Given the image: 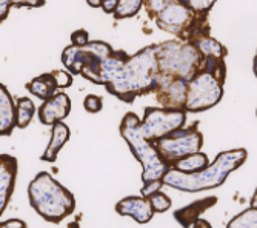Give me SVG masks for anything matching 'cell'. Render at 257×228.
Returning <instances> with one entry per match:
<instances>
[{"mask_svg":"<svg viewBox=\"0 0 257 228\" xmlns=\"http://www.w3.org/2000/svg\"><path fill=\"white\" fill-rule=\"evenodd\" d=\"M157 79L156 45H148L133 56L112 50L102 62V85L109 94L126 103L153 93Z\"/></svg>","mask_w":257,"mask_h":228,"instance_id":"obj_1","label":"cell"},{"mask_svg":"<svg viewBox=\"0 0 257 228\" xmlns=\"http://www.w3.org/2000/svg\"><path fill=\"white\" fill-rule=\"evenodd\" d=\"M248 159V151L245 148L228 150L217 154L213 164H208L203 170L196 173H180L170 168L162 177L163 185H168L174 190L185 193H199L220 187L226 177L240 168Z\"/></svg>","mask_w":257,"mask_h":228,"instance_id":"obj_2","label":"cell"},{"mask_svg":"<svg viewBox=\"0 0 257 228\" xmlns=\"http://www.w3.org/2000/svg\"><path fill=\"white\" fill-rule=\"evenodd\" d=\"M28 197L34 211L51 223H60L76 210L73 193L46 171L39 173L30 182Z\"/></svg>","mask_w":257,"mask_h":228,"instance_id":"obj_3","label":"cell"},{"mask_svg":"<svg viewBox=\"0 0 257 228\" xmlns=\"http://www.w3.org/2000/svg\"><path fill=\"white\" fill-rule=\"evenodd\" d=\"M159 76H173L188 82L202 70L203 57L191 42L173 39L156 45Z\"/></svg>","mask_w":257,"mask_h":228,"instance_id":"obj_4","label":"cell"},{"mask_svg":"<svg viewBox=\"0 0 257 228\" xmlns=\"http://www.w3.org/2000/svg\"><path fill=\"white\" fill-rule=\"evenodd\" d=\"M120 136L128 144L134 157L142 164V182L144 185L153 180H160L171 167L159 156L154 144L144 138L140 131V119L136 112H126L120 124Z\"/></svg>","mask_w":257,"mask_h":228,"instance_id":"obj_5","label":"cell"},{"mask_svg":"<svg viewBox=\"0 0 257 228\" xmlns=\"http://www.w3.org/2000/svg\"><path fill=\"white\" fill-rule=\"evenodd\" d=\"M153 20L162 31L174 34L176 39L186 42H194L197 37L211 31L208 13H196L179 0H168V4Z\"/></svg>","mask_w":257,"mask_h":228,"instance_id":"obj_6","label":"cell"},{"mask_svg":"<svg viewBox=\"0 0 257 228\" xmlns=\"http://www.w3.org/2000/svg\"><path fill=\"white\" fill-rule=\"evenodd\" d=\"M112 47L102 40H89L83 47L69 45L62 53V62L71 74H79L94 85H102V62Z\"/></svg>","mask_w":257,"mask_h":228,"instance_id":"obj_7","label":"cell"},{"mask_svg":"<svg viewBox=\"0 0 257 228\" xmlns=\"http://www.w3.org/2000/svg\"><path fill=\"white\" fill-rule=\"evenodd\" d=\"M153 144L159 156L171 167V164L176 162L177 159L200 151L203 147V136L199 131L197 124H194L186 128L185 127L177 128L156 139Z\"/></svg>","mask_w":257,"mask_h":228,"instance_id":"obj_8","label":"cell"},{"mask_svg":"<svg viewBox=\"0 0 257 228\" xmlns=\"http://www.w3.org/2000/svg\"><path fill=\"white\" fill-rule=\"evenodd\" d=\"M223 97V85L205 70L194 74L186 85V99L183 109L186 112H202L214 108Z\"/></svg>","mask_w":257,"mask_h":228,"instance_id":"obj_9","label":"cell"},{"mask_svg":"<svg viewBox=\"0 0 257 228\" xmlns=\"http://www.w3.org/2000/svg\"><path fill=\"white\" fill-rule=\"evenodd\" d=\"M186 112L185 109L176 108H145L144 119L140 121V131L144 138L154 142L177 128L185 127L186 124Z\"/></svg>","mask_w":257,"mask_h":228,"instance_id":"obj_10","label":"cell"},{"mask_svg":"<svg viewBox=\"0 0 257 228\" xmlns=\"http://www.w3.org/2000/svg\"><path fill=\"white\" fill-rule=\"evenodd\" d=\"M186 85H188V82L179 77L159 76L157 85L153 93L156 96V100L162 105V108L183 109L186 99Z\"/></svg>","mask_w":257,"mask_h":228,"instance_id":"obj_11","label":"cell"},{"mask_svg":"<svg viewBox=\"0 0 257 228\" xmlns=\"http://www.w3.org/2000/svg\"><path fill=\"white\" fill-rule=\"evenodd\" d=\"M71 111V99L63 91L54 93L50 99L43 100L39 106V121L43 125H53L57 121H63L68 118Z\"/></svg>","mask_w":257,"mask_h":228,"instance_id":"obj_12","label":"cell"},{"mask_svg":"<svg viewBox=\"0 0 257 228\" xmlns=\"http://www.w3.org/2000/svg\"><path fill=\"white\" fill-rule=\"evenodd\" d=\"M17 167L16 157L10 154H0V216L11 200L16 187Z\"/></svg>","mask_w":257,"mask_h":228,"instance_id":"obj_13","label":"cell"},{"mask_svg":"<svg viewBox=\"0 0 257 228\" xmlns=\"http://www.w3.org/2000/svg\"><path fill=\"white\" fill-rule=\"evenodd\" d=\"M115 211L120 216H130L137 223H148L154 217V211L151 208V203L144 196H128L115 205Z\"/></svg>","mask_w":257,"mask_h":228,"instance_id":"obj_14","label":"cell"},{"mask_svg":"<svg viewBox=\"0 0 257 228\" xmlns=\"http://www.w3.org/2000/svg\"><path fill=\"white\" fill-rule=\"evenodd\" d=\"M217 202V197H203L200 200H196L190 205H186V207L180 208V210H176L174 211V219L182 225V226H193L194 222L208 210L211 208L213 205H216Z\"/></svg>","mask_w":257,"mask_h":228,"instance_id":"obj_15","label":"cell"},{"mask_svg":"<svg viewBox=\"0 0 257 228\" xmlns=\"http://www.w3.org/2000/svg\"><path fill=\"white\" fill-rule=\"evenodd\" d=\"M51 139L50 144L46 147L45 153L42 154V161L43 162H56V159L60 153V150L63 148V145L69 141V128L63 121H57L51 125Z\"/></svg>","mask_w":257,"mask_h":228,"instance_id":"obj_16","label":"cell"},{"mask_svg":"<svg viewBox=\"0 0 257 228\" xmlns=\"http://www.w3.org/2000/svg\"><path fill=\"white\" fill-rule=\"evenodd\" d=\"M16 127L14 99L5 85L0 83V136H10Z\"/></svg>","mask_w":257,"mask_h":228,"instance_id":"obj_17","label":"cell"},{"mask_svg":"<svg viewBox=\"0 0 257 228\" xmlns=\"http://www.w3.org/2000/svg\"><path fill=\"white\" fill-rule=\"evenodd\" d=\"M100 8L106 14H112L117 20L130 19L140 11L142 0H102Z\"/></svg>","mask_w":257,"mask_h":228,"instance_id":"obj_18","label":"cell"},{"mask_svg":"<svg viewBox=\"0 0 257 228\" xmlns=\"http://www.w3.org/2000/svg\"><path fill=\"white\" fill-rule=\"evenodd\" d=\"M191 43L200 51L203 59H225L228 54L226 47H223L217 39L211 37V34L200 36Z\"/></svg>","mask_w":257,"mask_h":228,"instance_id":"obj_19","label":"cell"},{"mask_svg":"<svg viewBox=\"0 0 257 228\" xmlns=\"http://www.w3.org/2000/svg\"><path fill=\"white\" fill-rule=\"evenodd\" d=\"M27 89L30 93L42 100H46L50 99L57 89V85H56V79L53 76V73H45V74H40L37 77H34L31 82L27 83Z\"/></svg>","mask_w":257,"mask_h":228,"instance_id":"obj_20","label":"cell"},{"mask_svg":"<svg viewBox=\"0 0 257 228\" xmlns=\"http://www.w3.org/2000/svg\"><path fill=\"white\" fill-rule=\"evenodd\" d=\"M208 164H209V157L202 151H196L182 159H177L176 162L171 164V168L180 173H196L203 170Z\"/></svg>","mask_w":257,"mask_h":228,"instance_id":"obj_21","label":"cell"},{"mask_svg":"<svg viewBox=\"0 0 257 228\" xmlns=\"http://www.w3.org/2000/svg\"><path fill=\"white\" fill-rule=\"evenodd\" d=\"M36 114V105L30 97H19L16 100V127L27 128Z\"/></svg>","mask_w":257,"mask_h":228,"instance_id":"obj_22","label":"cell"},{"mask_svg":"<svg viewBox=\"0 0 257 228\" xmlns=\"http://www.w3.org/2000/svg\"><path fill=\"white\" fill-rule=\"evenodd\" d=\"M228 228H257V207L246 208L240 214L234 216L226 225Z\"/></svg>","mask_w":257,"mask_h":228,"instance_id":"obj_23","label":"cell"},{"mask_svg":"<svg viewBox=\"0 0 257 228\" xmlns=\"http://www.w3.org/2000/svg\"><path fill=\"white\" fill-rule=\"evenodd\" d=\"M147 199L150 200L154 213H165L171 208V199L165 193H162L160 190L151 193Z\"/></svg>","mask_w":257,"mask_h":228,"instance_id":"obj_24","label":"cell"},{"mask_svg":"<svg viewBox=\"0 0 257 228\" xmlns=\"http://www.w3.org/2000/svg\"><path fill=\"white\" fill-rule=\"evenodd\" d=\"M217 0H182L188 8H191L196 13H209Z\"/></svg>","mask_w":257,"mask_h":228,"instance_id":"obj_25","label":"cell"},{"mask_svg":"<svg viewBox=\"0 0 257 228\" xmlns=\"http://www.w3.org/2000/svg\"><path fill=\"white\" fill-rule=\"evenodd\" d=\"M168 4V0H142V7H145L150 19H154Z\"/></svg>","mask_w":257,"mask_h":228,"instance_id":"obj_26","label":"cell"},{"mask_svg":"<svg viewBox=\"0 0 257 228\" xmlns=\"http://www.w3.org/2000/svg\"><path fill=\"white\" fill-rule=\"evenodd\" d=\"M103 106V99L97 94H89L83 100V108L88 112H99Z\"/></svg>","mask_w":257,"mask_h":228,"instance_id":"obj_27","label":"cell"},{"mask_svg":"<svg viewBox=\"0 0 257 228\" xmlns=\"http://www.w3.org/2000/svg\"><path fill=\"white\" fill-rule=\"evenodd\" d=\"M53 76L56 79V85L57 88L63 89V88H69L73 85V74H69L68 71H63V70H54L53 71Z\"/></svg>","mask_w":257,"mask_h":228,"instance_id":"obj_28","label":"cell"},{"mask_svg":"<svg viewBox=\"0 0 257 228\" xmlns=\"http://www.w3.org/2000/svg\"><path fill=\"white\" fill-rule=\"evenodd\" d=\"M89 42V34L86 30H77L71 34V45H76V47H83Z\"/></svg>","mask_w":257,"mask_h":228,"instance_id":"obj_29","label":"cell"},{"mask_svg":"<svg viewBox=\"0 0 257 228\" xmlns=\"http://www.w3.org/2000/svg\"><path fill=\"white\" fill-rule=\"evenodd\" d=\"M162 185H163L162 179H160V180H153V182H150V184H145V185L142 187V190H140V196L148 197L151 193H154V191L160 190V188H162Z\"/></svg>","mask_w":257,"mask_h":228,"instance_id":"obj_30","label":"cell"},{"mask_svg":"<svg viewBox=\"0 0 257 228\" xmlns=\"http://www.w3.org/2000/svg\"><path fill=\"white\" fill-rule=\"evenodd\" d=\"M43 5H45V0H13V7H16V8H22V7L40 8Z\"/></svg>","mask_w":257,"mask_h":228,"instance_id":"obj_31","label":"cell"},{"mask_svg":"<svg viewBox=\"0 0 257 228\" xmlns=\"http://www.w3.org/2000/svg\"><path fill=\"white\" fill-rule=\"evenodd\" d=\"M13 7V0H0V22H4Z\"/></svg>","mask_w":257,"mask_h":228,"instance_id":"obj_32","label":"cell"},{"mask_svg":"<svg viewBox=\"0 0 257 228\" xmlns=\"http://www.w3.org/2000/svg\"><path fill=\"white\" fill-rule=\"evenodd\" d=\"M0 226H14V228H27V222H23L22 219H8L5 222H0Z\"/></svg>","mask_w":257,"mask_h":228,"instance_id":"obj_33","label":"cell"},{"mask_svg":"<svg viewBox=\"0 0 257 228\" xmlns=\"http://www.w3.org/2000/svg\"><path fill=\"white\" fill-rule=\"evenodd\" d=\"M86 4H88L91 8H100L102 0H86Z\"/></svg>","mask_w":257,"mask_h":228,"instance_id":"obj_34","label":"cell"},{"mask_svg":"<svg viewBox=\"0 0 257 228\" xmlns=\"http://www.w3.org/2000/svg\"><path fill=\"white\" fill-rule=\"evenodd\" d=\"M179 2H182V0H179Z\"/></svg>","mask_w":257,"mask_h":228,"instance_id":"obj_35","label":"cell"}]
</instances>
